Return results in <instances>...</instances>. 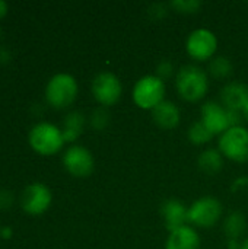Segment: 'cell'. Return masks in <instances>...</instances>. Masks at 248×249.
Masks as SVG:
<instances>
[{
    "label": "cell",
    "instance_id": "1",
    "mask_svg": "<svg viewBox=\"0 0 248 249\" xmlns=\"http://www.w3.org/2000/svg\"><path fill=\"white\" fill-rule=\"evenodd\" d=\"M175 89L187 102H199L209 89V77L203 69L194 64L183 66L175 76Z\"/></svg>",
    "mask_w": 248,
    "mask_h": 249
},
{
    "label": "cell",
    "instance_id": "24",
    "mask_svg": "<svg viewBox=\"0 0 248 249\" xmlns=\"http://www.w3.org/2000/svg\"><path fill=\"white\" fill-rule=\"evenodd\" d=\"M168 13V6L165 3H153L149 6L148 9V15L151 16V19L153 20H161L167 16Z\"/></svg>",
    "mask_w": 248,
    "mask_h": 249
},
{
    "label": "cell",
    "instance_id": "12",
    "mask_svg": "<svg viewBox=\"0 0 248 249\" xmlns=\"http://www.w3.org/2000/svg\"><path fill=\"white\" fill-rule=\"evenodd\" d=\"M161 216L168 232L177 231L189 223V207L178 198H168L161 206Z\"/></svg>",
    "mask_w": 248,
    "mask_h": 249
},
{
    "label": "cell",
    "instance_id": "4",
    "mask_svg": "<svg viewBox=\"0 0 248 249\" xmlns=\"http://www.w3.org/2000/svg\"><path fill=\"white\" fill-rule=\"evenodd\" d=\"M133 101L139 108L152 111L165 101V82L156 74L140 77L133 88Z\"/></svg>",
    "mask_w": 248,
    "mask_h": 249
},
{
    "label": "cell",
    "instance_id": "10",
    "mask_svg": "<svg viewBox=\"0 0 248 249\" xmlns=\"http://www.w3.org/2000/svg\"><path fill=\"white\" fill-rule=\"evenodd\" d=\"M63 165L70 175L76 178H86L94 172L95 159L89 149L75 144L63 153Z\"/></svg>",
    "mask_w": 248,
    "mask_h": 249
},
{
    "label": "cell",
    "instance_id": "15",
    "mask_svg": "<svg viewBox=\"0 0 248 249\" xmlns=\"http://www.w3.org/2000/svg\"><path fill=\"white\" fill-rule=\"evenodd\" d=\"M165 249H200V236L193 226L186 225L170 232Z\"/></svg>",
    "mask_w": 248,
    "mask_h": 249
},
{
    "label": "cell",
    "instance_id": "31",
    "mask_svg": "<svg viewBox=\"0 0 248 249\" xmlns=\"http://www.w3.org/2000/svg\"><path fill=\"white\" fill-rule=\"evenodd\" d=\"M243 115H244V120L248 121V105L244 108V109H243Z\"/></svg>",
    "mask_w": 248,
    "mask_h": 249
},
{
    "label": "cell",
    "instance_id": "9",
    "mask_svg": "<svg viewBox=\"0 0 248 249\" xmlns=\"http://www.w3.org/2000/svg\"><path fill=\"white\" fill-rule=\"evenodd\" d=\"M53 201L50 188L42 182H32L25 187L20 196V206L26 214L38 216L48 210Z\"/></svg>",
    "mask_w": 248,
    "mask_h": 249
},
{
    "label": "cell",
    "instance_id": "5",
    "mask_svg": "<svg viewBox=\"0 0 248 249\" xmlns=\"http://www.w3.org/2000/svg\"><path fill=\"white\" fill-rule=\"evenodd\" d=\"M222 213V203L216 197H200L189 207V225L203 229L212 228L221 220Z\"/></svg>",
    "mask_w": 248,
    "mask_h": 249
},
{
    "label": "cell",
    "instance_id": "2",
    "mask_svg": "<svg viewBox=\"0 0 248 249\" xmlns=\"http://www.w3.org/2000/svg\"><path fill=\"white\" fill-rule=\"evenodd\" d=\"M29 146L42 156H51L61 150L64 144V139L61 134V128L48 121L37 123L28 134Z\"/></svg>",
    "mask_w": 248,
    "mask_h": 249
},
{
    "label": "cell",
    "instance_id": "17",
    "mask_svg": "<svg viewBox=\"0 0 248 249\" xmlns=\"http://www.w3.org/2000/svg\"><path fill=\"white\" fill-rule=\"evenodd\" d=\"M222 229H224V233L228 238V241L229 239L240 241V238L247 231V217L244 216V213L234 210L224 219Z\"/></svg>",
    "mask_w": 248,
    "mask_h": 249
},
{
    "label": "cell",
    "instance_id": "16",
    "mask_svg": "<svg viewBox=\"0 0 248 249\" xmlns=\"http://www.w3.org/2000/svg\"><path fill=\"white\" fill-rule=\"evenodd\" d=\"M86 124V118L80 111H72L69 112L64 120H63V127H61V134L64 139V143H72L76 142L80 134L83 133Z\"/></svg>",
    "mask_w": 248,
    "mask_h": 249
},
{
    "label": "cell",
    "instance_id": "29",
    "mask_svg": "<svg viewBox=\"0 0 248 249\" xmlns=\"http://www.w3.org/2000/svg\"><path fill=\"white\" fill-rule=\"evenodd\" d=\"M9 10V4L4 0H0V18H3Z\"/></svg>",
    "mask_w": 248,
    "mask_h": 249
},
{
    "label": "cell",
    "instance_id": "13",
    "mask_svg": "<svg viewBox=\"0 0 248 249\" xmlns=\"http://www.w3.org/2000/svg\"><path fill=\"white\" fill-rule=\"evenodd\" d=\"M221 101L227 109L243 112L248 105V86L243 82L227 83L221 90Z\"/></svg>",
    "mask_w": 248,
    "mask_h": 249
},
{
    "label": "cell",
    "instance_id": "28",
    "mask_svg": "<svg viewBox=\"0 0 248 249\" xmlns=\"http://www.w3.org/2000/svg\"><path fill=\"white\" fill-rule=\"evenodd\" d=\"M12 233H13V231H12L10 226H3V228H0V238H1V239H10V238H12Z\"/></svg>",
    "mask_w": 248,
    "mask_h": 249
},
{
    "label": "cell",
    "instance_id": "21",
    "mask_svg": "<svg viewBox=\"0 0 248 249\" xmlns=\"http://www.w3.org/2000/svg\"><path fill=\"white\" fill-rule=\"evenodd\" d=\"M110 120H111V115H110L108 109L105 107H99L92 111V114L89 117V124L94 130L102 131L110 125Z\"/></svg>",
    "mask_w": 248,
    "mask_h": 249
},
{
    "label": "cell",
    "instance_id": "8",
    "mask_svg": "<svg viewBox=\"0 0 248 249\" xmlns=\"http://www.w3.org/2000/svg\"><path fill=\"white\" fill-rule=\"evenodd\" d=\"M218 50V38L216 35L206 28L194 29L186 41L187 54L196 61H206L215 57Z\"/></svg>",
    "mask_w": 248,
    "mask_h": 249
},
{
    "label": "cell",
    "instance_id": "23",
    "mask_svg": "<svg viewBox=\"0 0 248 249\" xmlns=\"http://www.w3.org/2000/svg\"><path fill=\"white\" fill-rule=\"evenodd\" d=\"M174 64L170 61V60H167V58H164L158 66H156V76L161 79V80H168L172 74H174Z\"/></svg>",
    "mask_w": 248,
    "mask_h": 249
},
{
    "label": "cell",
    "instance_id": "7",
    "mask_svg": "<svg viewBox=\"0 0 248 249\" xmlns=\"http://www.w3.org/2000/svg\"><path fill=\"white\" fill-rule=\"evenodd\" d=\"M219 152L229 160L237 163L248 162V130L232 127L219 137Z\"/></svg>",
    "mask_w": 248,
    "mask_h": 249
},
{
    "label": "cell",
    "instance_id": "32",
    "mask_svg": "<svg viewBox=\"0 0 248 249\" xmlns=\"http://www.w3.org/2000/svg\"><path fill=\"white\" fill-rule=\"evenodd\" d=\"M0 35H1V28H0Z\"/></svg>",
    "mask_w": 248,
    "mask_h": 249
},
{
    "label": "cell",
    "instance_id": "30",
    "mask_svg": "<svg viewBox=\"0 0 248 249\" xmlns=\"http://www.w3.org/2000/svg\"><path fill=\"white\" fill-rule=\"evenodd\" d=\"M240 249H248V238L246 241H243L241 242V245H240Z\"/></svg>",
    "mask_w": 248,
    "mask_h": 249
},
{
    "label": "cell",
    "instance_id": "26",
    "mask_svg": "<svg viewBox=\"0 0 248 249\" xmlns=\"http://www.w3.org/2000/svg\"><path fill=\"white\" fill-rule=\"evenodd\" d=\"M12 60V53L6 45H0V63L7 64Z\"/></svg>",
    "mask_w": 248,
    "mask_h": 249
},
{
    "label": "cell",
    "instance_id": "22",
    "mask_svg": "<svg viewBox=\"0 0 248 249\" xmlns=\"http://www.w3.org/2000/svg\"><path fill=\"white\" fill-rule=\"evenodd\" d=\"M170 6L181 15H194L202 9V1H199V0H174V1H171Z\"/></svg>",
    "mask_w": 248,
    "mask_h": 249
},
{
    "label": "cell",
    "instance_id": "11",
    "mask_svg": "<svg viewBox=\"0 0 248 249\" xmlns=\"http://www.w3.org/2000/svg\"><path fill=\"white\" fill-rule=\"evenodd\" d=\"M200 121L213 136H222L227 130L231 128L228 121V109L215 101H209L202 105Z\"/></svg>",
    "mask_w": 248,
    "mask_h": 249
},
{
    "label": "cell",
    "instance_id": "20",
    "mask_svg": "<svg viewBox=\"0 0 248 249\" xmlns=\"http://www.w3.org/2000/svg\"><path fill=\"white\" fill-rule=\"evenodd\" d=\"M187 139L190 143L196 144V146H203V144H208L212 139H213V134L205 127V124L199 120L196 123H193L190 127H189V131H187Z\"/></svg>",
    "mask_w": 248,
    "mask_h": 249
},
{
    "label": "cell",
    "instance_id": "19",
    "mask_svg": "<svg viewBox=\"0 0 248 249\" xmlns=\"http://www.w3.org/2000/svg\"><path fill=\"white\" fill-rule=\"evenodd\" d=\"M234 64L227 55H215L209 63V73L215 79H227L232 74Z\"/></svg>",
    "mask_w": 248,
    "mask_h": 249
},
{
    "label": "cell",
    "instance_id": "25",
    "mask_svg": "<svg viewBox=\"0 0 248 249\" xmlns=\"http://www.w3.org/2000/svg\"><path fill=\"white\" fill-rule=\"evenodd\" d=\"M15 196L9 190H0V210H7L12 207Z\"/></svg>",
    "mask_w": 248,
    "mask_h": 249
},
{
    "label": "cell",
    "instance_id": "6",
    "mask_svg": "<svg viewBox=\"0 0 248 249\" xmlns=\"http://www.w3.org/2000/svg\"><path fill=\"white\" fill-rule=\"evenodd\" d=\"M92 95L95 101L101 107H113L115 105L121 95H123V85L121 80L111 71H101L98 73L91 85Z\"/></svg>",
    "mask_w": 248,
    "mask_h": 249
},
{
    "label": "cell",
    "instance_id": "27",
    "mask_svg": "<svg viewBox=\"0 0 248 249\" xmlns=\"http://www.w3.org/2000/svg\"><path fill=\"white\" fill-rule=\"evenodd\" d=\"M244 188H248V177H241V178L234 181L232 191H240V190H244Z\"/></svg>",
    "mask_w": 248,
    "mask_h": 249
},
{
    "label": "cell",
    "instance_id": "14",
    "mask_svg": "<svg viewBox=\"0 0 248 249\" xmlns=\"http://www.w3.org/2000/svg\"><path fill=\"white\" fill-rule=\"evenodd\" d=\"M151 112H152L153 123L162 130H174L181 120L180 108L172 101H167V99L162 101Z\"/></svg>",
    "mask_w": 248,
    "mask_h": 249
},
{
    "label": "cell",
    "instance_id": "18",
    "mask_svg": "<svg viewBox=\"0 0 248 249\" xmlns=\"http://www.w3.org/2000/svg\"><path fill=\"white\" fill-rule=\"evenodd\" d=\"M197 166L206 175H216L224 168V155L219 149H206L199 155Z\"/></svg>",
    "mask_w": 248,
    "mask_h": 249
},
{
    "label": "cell",
    "instance_id": "3",
    "mask_svg": "<svg viewBox=\"0 0 248 249\" xmlns=\"http://www.w3.org/2000/svg\"><path fill=\"white\" fill-rule=\"evenodd\" d=\"M79 86L76 79L69 73H57L47 82L45 99L56 109H64L72 105L77 96Z\"/></svg>",
    "mask_w": 248,
    "mask_h": 249
}]
</instances>
